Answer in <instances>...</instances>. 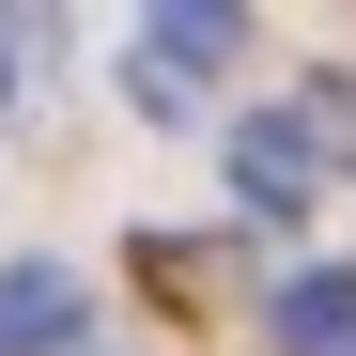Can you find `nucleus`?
I'll list each match as a JSON object with an SVG mask.
<instances>
[{"instance_id": "nucleus-1", "label": "nucleus", "mask_w": 356, "mask_h": 356, "mask_svg": "<svg viewBox=\"0 0 356 356\" xmlns=\"http://www.w3.org/2000/svg\"><path fill=\"white\" fill-rule=\"evenodd\" d=\"M232 202L248 217H310L325 202V124L310 108H248V124H232Z\"/></svg>"}, {"instance_id": "nucleus-2", "label": "nucleus", "mask_w": 356, "mask_h": 356, "mask_svg": "<svg viewBox=\"0 0 356 356\" xmlns=\"http://www.w3.org/2000/svg\"><path fill=\"white\" fill-rule=\"evenodd\" d=\"M202 63H232V0H170V16H140V108H186Z\"/></svg>"}, {"instance_id": "nucleus-3", "label": "nucleus", "mask_w": 356, "mask_h": 356, "mask_svg": "<svg viewBox=\"0 0 356 356\" xmlns=\"http://www.w3.org/2000/svg\"><path fill=\"white\" fill-rule=\"evenodd\" d=\"M78 341V279L63 264H0V356H63Z\"/></svg>"}, {"instance_id": "nucleus-4", "label": "nucleus", "mask_w": 356, "mask_h": 356, "mask_svg": "<svg viewBox=\"0 0 356 356\" xmlns=\"http://www.w3.org/2000/svg\"><path fill=\"white\" fill-rule=\"evenodd\" d=\"M279 356H356V264H310L279 294Z\"/></svg>"}, {"instance_id": "nucleus-5", "label": "nucleus", "mask_w": 356, "mask_h": 356, "mask_svg": "<svg viewBox=\"0 0 356 356\" xmlns=\"http://www.w3.org/2000/svg\"><path fill=\"white\" fill-rule=\"evenodd\" d=\"M0 78H16V31H0Z\"/></svg>"}]
</instances>
